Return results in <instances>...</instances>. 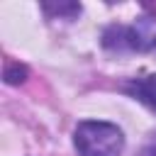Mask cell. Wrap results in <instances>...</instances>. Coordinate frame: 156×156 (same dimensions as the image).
Listing matches in <instances>:
<instances>
[{
    "mask_svg": "<svg viewBox=\"0 0 156 156\" xmlns=\"http://www.w3.org/2000/svg\"><path fill=\"white\" fill-rule=\"evenodd\" d=\"M44 10L51 12V17H66V20L80 15V5H76V2H58V5L44 2Z\"/></svg>",
    "mask_w": 156,
    "mask_h": 156,
    "instance_id": "277c9868",
    "label": "cell"
},
{
    "mask_svg": "<svg viewBox=\"0 0 156 156\" xmlns=\"http://www.w3.org/2000/svg\"><path fill=\"white\" fill-rule=\"evenodd\" d=\"M124 90L136 98L139 102H144L146 107H151L156 112V73H149V76H139V78H132Z\"/></svg>",
    "mask_w": 156,
    "mask_h": 156,
    "instance_id": "3957f363",
    "label": "cell"
},
{
    "mask_svg": "<svg viewBox=\"0 0 156 156\" xmlns=\"http://www.w3.org/2000/svg\"><path fill=\"white\" fill-rule=\"evenodd\" d=\"M102 44L115 51H144L156 46V34L136 24H110L102 32Z\"/></svg>",
    "mask_w": 156,
    "mask_h": 156,
    "instance_id": "7a4b0ae2",
    "label": "cell"
},
{
    "mask_svg": "<svg viewBox=\"0 0 156 156\" xmlns=\"http://www.w3.org/2000/svg\"><path fill=\"white\" fill-rule=\"evenodd\" d=\"M24 76H27V68L24 66H20V63H7L5 66V83L17 85V83L24 80Z\"/></svg>",
    "mask_w": 156,
    "mask_h": 156,
    "instance_id": "5b68a950",
    "label": "cell"
},
{
    "mask_svg": "<svg viewBox=\"0 0 156 156\" xmlns=\"http://www.w3.org/2000/svg\"><path fill=\"white\" fill-rule=\"evenodd\" d=\"M139 156H156V134H151V139H149V141L141 146Z\"/></svg>",
    "mask_w": 156,
    "mask_h": 156,
    "instance_id": "8992f818",
    "label": "cell"
},
{
    "mask_svg": "<svg viewBox=\"0 0 156 156\" xmlns=\"http://www.w3.org/2000/svg\"><path fill=\"white\" fill-rule=\"evenodd\" d=\"M78 156H122L124 134L117 124L102 119H83L73 132Z\"/></svg>",
    "mask_w": 156,
    "mask_h": 156,
    "instance_id": "6da1fadb",
    "label": "cell"
}]
</instances>
